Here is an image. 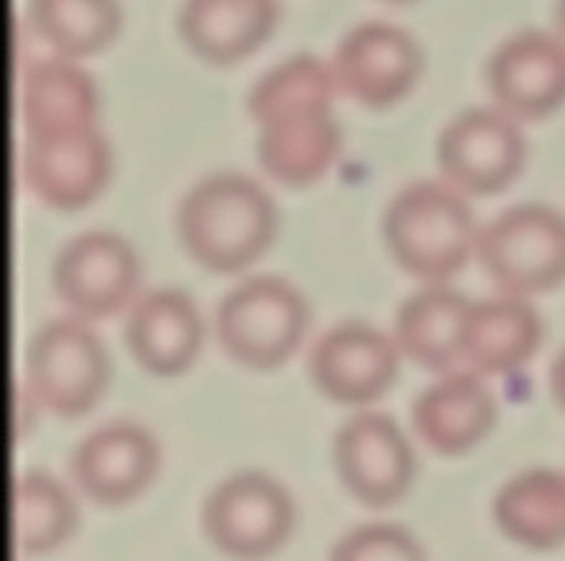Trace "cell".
Here are the masks:
<instances>
[{
  "mask_svg": "<svg viewBox=\"0 0 565 561\" xmlns=\"http://www.w3.org/2000/svg\"><path fill=\"white\" fill-rule=\"evenodd\" d=\"M175 235L195 265L215 274H235L271 245L275 202L255 179L215 172L179 198Z\"/></svg>",
  "mask_w": 565,
  "mask_h": 561,
  "instance_id": "obj_1",
  "label": "cell"
},
{
  "mask_svg": "<svg viewBox=\"0 0 565 561\" xmlns=\"http://www.w3.org/2000/svg\"><path fill=\"white\" fill-rule=\"evenodd\" d=\"M384 245L411 278L440 284L477 251V222L450 182H411L384 208Z\"/></svg>",
  "mask_w": 565,
  "mask_h": 561,
  "instance_id": "obj_2",
  "label": "cell"
},
{
  "mask_svg": "<svg viewBox=\"0 0 565 561\" xmlns=\"http://www.w3.org/2000/svg\"><path fill=\"white\" fill-rule=\"evenodd\" d=\"M308 327L305 298L278 274L238 281L215 308L218 347L248 370L281 367Z\"/></svg>",
  "mask_w": 565,
  "mask_h": 561,
  "instance_id": "obj_3",
  "label": "cell"
},
{
  "mask_svg": "<svg viewBox=\"0 0 565 561\" xmlns=\"http://www.w3.org/2000/svg\"><path fill=\"white\" fill-rule=\"evenodd\" d=\"M477 258L503 294H540L565 281V215L523 202L500 212L477 235Z\"/></svg>",
  "mask_w": 565,
  "mask_h": 561,
  "instance_id": "obj_4",
  "label": "cell"
},
{
  "mask_svg": "<svg viewBox=\"0 0 565 561\" xmlns=\"http://www.w3.org/2000/svg\"><path fill=\"white\" fill-rule=\"evenodd\" d=\"M109 380V357L89 324L76 314L43 321L26 344L30 397L70 420L96 407Z\"/></svg>",
  "mask_w": 565,
  "mask_h": 561,
  "instance_id": "obj_5",
  "label": "cell"
},
{
  "mask_svg": "<svg viewBox=\"0 0 565 561\" xmlns=\"http://www.w3.org/2000/svg\"><path fill=\"white\" fill-rule=\"evenodd\" d=\"M295 506L265 473L245 470L222 479L202 503V532L228 559L262 561L291 532Z\"/></svg>",
  "mask_w": 565,
  "mask_h": 561,
  "instance_id": "obj_6",
  "label": "cell"
},
{
  "mask_svg": "<svg viewBox=\"0 0 565 561\" xmlns=\"http://www.w3.org/2000/svg\"><path fill=\"white\" fill-rule=\"evenodd\" d=\"M50 284L70 314L103 321L132 304L139 288V258L132 245L113 231H83L56 251Z\"/></svg>",
  "mask_w": 565,
  "mask_h": 561,
  "instance_id": "obj_7",
  "label": "cell"
},
{
  "mask_svg": "<svg viewBox=\"0 0 565 561\" xmlns=\"http://www.w3.org/2000/svg\"><path fill=\"white\" fill-rule=\"evenodd\" d=\"M526 142L510 112L463 109L454 116L437 139V165L444 182L470 195H493L507 188L523 169Z\"/></svg>",
  "mask_w": 565,
  "mask_h": 561,
  "instance_id": "obj_8",
  "label": "cell"
},
{
  "mask_svg": "<svg viewBox=\"0 0 565 561\" xmlns=\"http://www.w3.org/2000/svg\"><path fill=\"white\" fill-rule=\"evenodd\" d=\"M113 155L96 126L30 132L23 145L26 188L56 212L89 205L109 182Z\"/></svg>",
  "mask_w": 565,
  "mask_h": 561,
  "instance_id": "obj_9",
  "label": "cell"
},
{
  "mask_svg": "<svg viewBox=\"0 0 565 561\" xmlns=\"http://www.w3.org/2000/svg\"><path fill=\"white\" fill-rule=\"evenodd\" d=\"M341 486L367 509H387L404 499L414 479V453L387 413H354L331 443Z\"/></svg>",
  "mask_w": 565,
  "mask_h": 561,
  "instance_id": "obj_10",
  "label": "cell"
},
{
  "mask_svg": "<svg viewBox=\"0 0 565 561\" xmlns=\"http://www.w3.org/2000/svg\"><path fill=\"white\" fill-rule=\"evenodd\" d=\"M397 354V341H391L384 331L361 321H344L311 344L305 367L311 384L328 400L364 407L394 384Z\"/></svg>",
  "mask_w": 565,
  "mask_h": 561,
  "instance_id": "obj_11",
  "label": "cell"
},
{
  "mask_svg": "<svg viewBox=\"0 0 565 561\" xmlns=\"http://www.w3.org/2000/svg\"><path fill=\"white\" fill-rule=\"evenodd\" d=\"M331 69L344 96L367 109H384L417 83L420 50L401 26L364 20L338 40Z\"/></svg>",
  "mask_w": 565,
  "mask_h": 561,
  "instance_id": "obj_12",
  "label": "cell"
},
{
  "mask_svg": "<svg viewBox=\"0 0 565 561\" xmlns=\"http://www.w3.org/2000/svg\"><path fill=\"white\" fill-rule=\"evenodd\" d=\"M493 103L513 119H543L565 103V40L546 30H520L487 60Z\"/></svg>",
  "mask_w": 565,
  "mask_h": 561,
  "instance_id": "obj_13",
  "label": "cell"
},
{
  "mask_svg": "<svg viewBox=\"0 0 565 561\" xmlns=\"http://www.w3.org/2000/svg\"><path fill=\"white\" fill-rule=\"evenodd\" d=\"M156 466V440L129 420H113L86 433L66 463L73 486L99 506H122L136 499L152 483Z\"/></svg>",
  "mask_w": 565,
  "mask_h": 561,
  "instance_id": "obj_14",
  "label": "cell"
},
{
  "mask_svg": "<svg viewBox=\"0 0 565 561\" xmlns=\"http://www.w3.org/2000/svg\"><path fill=\"white\" fill-rule=\"evenodd\" d=\"M122 341L142 370L156 377H175L195 360L202 347L199 308L179 288L146 291L132 298L126 311Z\"/></svg>",
  "mask_w": 565,
  "mask_h": 561,
  "instance_id": "obj_15",
  "label": "cell"
},
{
  "mask_svg": "<svg viewBox=\"0 0 565 561\" xmlns=\"http://www.w3.org/2000/svg\"><path fill=\"white\" fill-rule=\"evenodd\" d=\"M497 420V403L473 370H447L411 403L414 433L440 456H460L477 446Z\"/></svg>",
  "mask_w": 565,
  "mask_h": 561,
  "instance_id": "obj_16",
  "label": "cell"
},
{
  "mask_svg": "<svg viewBox=\"0 0 565 561\" xmlns=\"http://www.w3.org/2000/svg\"><path fill=\"white\" fill-rule=\"evenodd\" d=\"M278 23V0H182L179 40L205 63L228 66L255 53Z\"/></svg>",
  "mask_w": 565,
  "mask_h": 561,
  "instance_id": "obj_17",
  "label": "cell"
},
{
  "mask_svg": "<svg viewBox=\"0 0 565 561\" xmlns=\"http://www.w3.org/2000/svg\"><path fill=\"white\" fill-rule=\"evenodd\" d=\"M338 149L341 129L331 109H298L258 122L255 155L262 169L288 188L318 182L338 159Z\"/></svg>",
  "mask_w": 565,
  "mask_h": 561,
  "instance_id": "obj_18",
  "label": "cell"
},
{
  "mask_svg": "<svg viewBox=\"0 0 565 561\" xmlns=\"http://www.w3.org/2000/svg\"><path fill=\"white\" fill-rule=\"evenodd\" d=\"M543 341V321L526 298L503 294L473 301L463 324V360L477 374L520 370Z\"/></svg>",
  "mask_w": 565,
  "mask_h": 561,
  "instance_id": "obj_19",
  "label": "cell"
},
{
  "mask_svg": "<svg viewBox=\"0 0 565 561\" xmlns=\"http://www.w3.org/2000/svg\"><path fill=\"white\" fill-rule=\"evenodd\" d=\"M473 301L460 291L430 284L407 294L394 314V341L417 367L447 374L463 357V324Z\"/></svg>",
  "mask_w": 565,
  "mask_h": 561,
  "instance_id": "obj_20",
  "label": "cell"
},
{
  "mask_svg": "<svg viewBox=\"0 0 565 561\" xmlns=\"http://www.w3.org/2000/svg\"><path fill=\"white\" fill-rule=\"evenodd\" d=\"M20 116L26 136L96 126L93 76L70 56H50L30 63L20 86Z\"/></svg>",
  "mask_w": 565,
  "mask_h": 561,
  "instance_id": "obj_21",
  "label": "cell"
},
{
  "mask_svg": "<svg viewBox=\"0 0 565 561\" xmlns=\"http://www.w3.org/2000/svg\"><path fill=\"white\" fill-rule=\"evenodd\" d=\"M493 522L516 546L550 552L565 542V476L556 470H526L493 496Z\"/></svg>",
  "mask_w": 565,
  "mask_h": 561,
  "instance_id": "obj_22",
  "label": "cell"
},
{
  "mask_svg": "<svg viewBox=\"0 0 565 561\" xmlns=\"http://www.w3.org/2000/svg\"><path fill=\"white\" fill-rule=\"evenodd\" d=\"M76 529V506L70 493L46 473L30 470L17 476L10 493V532L13 546L26 555L63 546Z\"/></svg>",
  "mask_w": 565,
  "mask_h": 561,
  "instance_id": "obj_23",
  "label": "cell"
},
{
  "mask_svg": "<svg viewBox=\"0 0 565 561\" xmlns=\"http://www.w3.org/2000/svg\"><path fill=\"white\" fill-rule=\"evenodd\" d=\"M26 17L40 40L70 60L99 53L119 30L116 0H26Z\"/></svg>",
  "mask_w": 565,
  "mask_h": 561,
  "instance_id": "obj_24",
  "label": "cell"
},
{
  "mask_svg": "<svg viewBox=\"0 0 565 561\" xmlns=\"http://www.w3.org/2000/svg\"><path fill=\"white\" fill-rule=\"evenodd\" d=\"M334 89H338L334 69L311 53H298L255 79L245 109L255 122L298 109H331Z\"/></svg>",
  "mask_w": 565,
  "mask_h": 561,
  "instance_id": "obj_25",
  "label": "cell"
},
{
  "mask_svg": "<svg viewBox=\"0 0 565 561\" xmlns=\"http://www.w3.org/2000/svg\"><path fill=\"white\" fill-rule=\"evenodd\" d=\"M328 561H427L424 549L411 532L391 522H367L351 532H344L334 546Z\"/></svg>",
  "mask_w": 565,
  "mask_h": 561,
  "instance_id": "obj_26",
  "label": "cell"
},
{
  "mask_svg": "<svg viewBox=\"0 0 565 561\" xmlns=\"http://www.w3.org/2000/svg\"><path fill=\"white\" fill-rule=\"evenodd\" d=\"M550 393H553V400L563 407L565 413V347L556 354V360L550 367Z\"/></svg>",
  "mask_w": 565,
  "mask_h": 561,
  "instance_id": "obj_27",
  "label": "cell"
},
{
  "mask_svg": "<svg viewBox=\"0 0 565 561\" xmlns=\"http://www.w3.org/2000/svg\"><path fill=\"white\" fill-rule=\"evenodd\" d=\"M556 30H559V36L565 40V0H556Z\"/></svg>",
  "mask_w": 565,
  "mask_h": 561,
  "instance_id": "obj_28",
  "label": "cell"
},
{
  "mask_svg": "<svg viewBox=\"0 0 565 561\" xmlns=\"http://www.w3.org/2000/svg\"><path fill=\"white\" fill-rule=\"evenodd\" d=\"M387 3H411V0H387Z\"/></svg>",
  "mask_w": 565,
  "mask_h": 561,
  "instance_id": "obj_29",
  "label": "cell"
}]
</instances>
